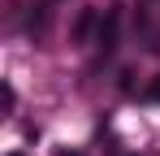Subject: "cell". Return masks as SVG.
Returning a JSON list of instances; mask_svg holds the SVG:
<instances>
[{"label":"cell","mask_w":160,"mask_h":156,"mask_svg":"<svg viewBox=\"0 0 160 156\" xmlns=\"http://www.w3.org/2000/svg\"><path fill=\"white\" fill-rule=\"evenodd\" d=\"M117 26H121V13H117V9H108L104 22H100V35H95V44H100L104 56H112V48H117Z\"/></svg>","instance_id":"obj_1"},{"label":"cell","mask_w":160,"mask_h":156,"mask_svg":"<svg viewBox=\"0 0 160 156\" xmlns=\"http://www.w3.org/2000/svg\"><path fill=\"white\" fill-rule=\"evenodd\" d=\"M152 100H160V78H156V87H152Z\"/></svg>","instance_id":"obj_5"},{"label":"cell","mask_w":160,"mask_h":156,"mask_svg":"<svg viewBox=\"0 0 160 156\" xmlns=\"http://www.w3.org/2000/svg\"><path fill=\"white\" fill-rule=\"evenodd\" d=\"M147 48H152V52H156V56H160V30H156V35H152V44H147Z\"/></svg>","instance_id":"obj_4"},{"label":"cell","mask_w":160,"mask_h":156,"mask_svg":"<svg viewBox=\"0 0 160 156\" xmlns=\"http://www.w3.org/2000/svg\"><path fill=\"white\" fill-rule=\"evenodd\" d=\"M13 156H22V152H13Z\"/></svg>","instance_id":"obj_6"},{"label":"cell","mask_w":160,"mask_h":156,"mask_svg":"<svg viewBox=\"0 0 160 156\" xmlns=\"http://www.w3.org/2000/svg\"><path fill=\"white\" fill-rule=\"evenodd\" d=\"M91 26H95V13L87 9V13L78 18V26H74V35H78V39H82V35H91Z\"/></svg>","instance_id":"obj_2"},{"label":"cell","mask_w":160,"mask_h":156,"mask_svg":"<svg viewBox=\"0 0 160 156\" xmlns=\"http://www.w3.org/2000/svg\"><path fill=\"white\" fill-rule=\"evenodd\" d=\"M13 100H18V96H13V87H9V82H4V87H0V104H4V113H9V108H13Z\"/></svg>","instance_id":"obj_3"}]
</instances>
